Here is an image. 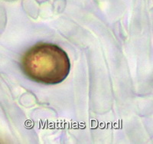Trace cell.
I'll use <instances>...</instances> for the list:
<instances>
[{
  "instance_id": "cell-1",
  "label": "cell",
  "mask_w": 153,
  "mask_h": 144,
  "mask_svg": "<svg viewBox=\"0 0 153 144\" xmlns=\"http://www.w3.org/2000/svg\"><path fill=\"white\" fill-rule=\"evenodd\" d=\"M21 68L31 81L54 85L68 78L71 71V61L66 51L58 45L40 42L23 54Z\"/></svg>"
}]
</instances>
